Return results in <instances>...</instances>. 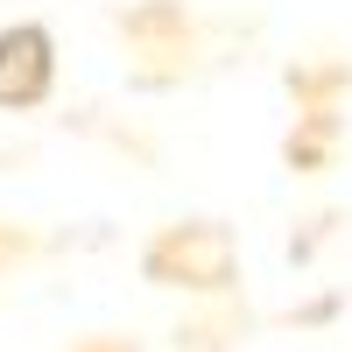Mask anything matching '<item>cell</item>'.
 <instances>
[{"label":"cell","instance_id":"cell-1","mask_svg":"<svg viewBox=\"0 0 352 352\" xmlns=\"http://www.w3.org/2000/svg\"><path fill=\"white\" fill-rule=\"evenodd\" d=\"M141 275L155 289H190V296H232L240 289V240L226 219H176L141 247Z\"/></svg>","mask_w":352,"mask_h":352},{"label":"cell","instance_id":"cell-2","mask_svg":"<svg viewBox=\"0 0 352 352\" xmlns=\"http://www.w3.org/2000/svg\"><path fill=\"white\" fill-rule=\"evenodd\" d=\"M50 85H56V36L43 21L0 28V106L28 113V106L50 99Z\"/></svg>","mask_w":352,"mask_h":352},{"label":"cell","instance_id":"cell-3","mask_svg":"<svg viewBox=\"0 0 352 352\" xmlns=\"http://www.w3.org/2000/svg\"><path fill=\"white\" fill-rule=\"evenodd\" d=\"M289 92L303 99V113H338V92H352V64H296Z\"/></svg>","mask_w":352,"mask_h":352},{"label":"cell","instance_id":"cell-4","mask_svg":"<svg viewBox=\"0 0 352 352\" xmlns=\"http://www.w3.org/2000/svg\"><path fill=\"white\" fill-rule=\"evenodd\" d=\"M338 113H296V134H289V169H324V155H331V141H338Z\"/></svg>","mask_w":352,"mask_h":352},{"label":"cell","instance_id":"cell-5","mask_svg":"<svg viewBox=\"0 0 352 352\" xmlns=\"http://www.w3.org/2000/svg\"><path fill=\"white\" fill-rule=\"evenodd\" d=\"M71 352H141L134 338H113V331H92V338H78Z\"/></svg>","mask_w":352,"mask_h":352}]
</instances>
